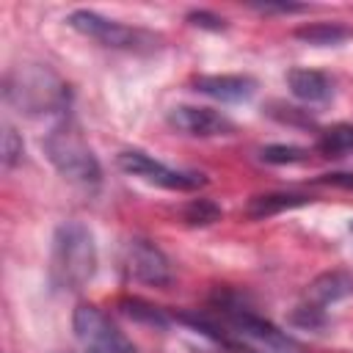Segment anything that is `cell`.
<instances>
[{
	"instance_id": "15",
	"label": "cell",
	"mask_w": 353,
	"mask_h": 353,
	"mask_svg": "<svg viewBox=\"0 0 353 353\" xmlns=\"http://www.w3.org/2000/svg\"><path fill=\"white\" fill-rule=\"evenodd\" d=\"M317 152L323 157H345L353 154V124H334L323 130L317 138Z\"/></svg>"
},
{
	"instance_id": "23",
	"label": "cell",
	"mask_w": 353,
	"mask_h": 353,
	"mask_svg": "<svg viewBox=\"0 0 353 353\" xmlns=\"http://www.w3.org/2000/svg\"><path fill=\"white\" fill-rule=\"evenodd\" d=\"M279 110H284V113H276V110H270V116H276L279 121H284V124H312V119L303 113V110H298V108H284V105H276Z\"/></svg>"
},
{
	"instance_id": "2",
	"label": "cell",
	"mask_w": 353,
	"mask_h": 353,
	"mask_svg": "<svg viewBox=\"0 0 353 353\" xmlns=\"http://www.w3.org/2000/svg\"><path fill=\"white\" fill-rule=\"evenodd\" d=\"M6 102L25 116H58L63 119L69 110V85L52 72L47 63L22 61L11 66L3 77Z\"/></svg>"
},
{
	"instance_id": "22",
	"label": "cell",
	"mask_w": 353,
	"mask_h": 353,
	"mask_svg": "<svg viewBox=\"0 0 353 353\" xmlns=\"http://www.w3.org/2000/svg\"><path fill=\"white\" fill-rule=\"evenodd\" d=\"M251 8L259 14H284V17L306 11V6H298V3H251Z\"/></svg>"
},
{
	"instance_id": "8",
	"label": "cell",
	"mask_w": 353,
	"mask_h": 353,
	"mask_svg": "<svg viewBox=\"0 0 353 353\" xmlns=\"http://www.w3.org/2000/svg\"><path fill=\"white\" fill-rule=\"evenodd\" d=\"M121 268L130 281H138L146 287H168L174 281L171 259L160 251V245H154L146 237L127 240L121 254Z\"/></svg>"
},
{
	"instance_id": "7",
	"label": "cell",
	"mask_w": 353,
	"mask_h": 353,
	"mask_svg": "<svg viewBox=\"0 0 353 353\" xmlns=\"http://www.w3.org/2000/svg\"><path fill=\"white\" fill-rule=\"evenodd\" d=\"M116 165L124 174L138 176V179H143L149 185H157V188H165V190H196V188H201L207 182L204 174L171 168V165L154 160L152 154H146L141 149H121L116 154Z\"/></svg>"
},
{
	"instance_id": "9",
	"label": "cell",
	"mask_w": 353,
	"mask_h": 353,
	"mask_svg": "<svg viewBox=\"0 0 353 353\" xmlns=\"http://www.w3.org/2000/svg\"><path fill=\"white\" fill-rule=\"evenodd\" d=\"M171 130L190 135V138H221L234 132V121L212 108H196V105H176L168 110Z\"/></svg>"
},
{
	"instance_id": "17",
	"label": "cell",
	"mask_w": 353,
	"mask_h": 353,
	"mask_svg": "<svg viewBox=\"0 0 353 353\" xmlns=\"http://www.w3.org/2000/svg\"><path fill=\"white\" fill-rule=\"evenodd\" d=\"M259 160L270 163V165H292V163L309 160V149L292 146V143H270V146L259 149Z\"/></svg>"
},
{
	"instance_id": "14",
	"label": "cell",
	"mask_w": 353,
	"mask_h": 353,
	"mask_svg": "<svg viewBox=\"0 0 353 353\" xmlns=\"http://www.w3.org/2000/svg\"><path fill=\"white\" fill-rule=\"evenodd\" d=\"M353 36V30L342 22H306L301 28H295V39L312 47H336L342 41H347Z\"/></svg>"
},
{
	"instance_id": "13",
	"label": "cell",
	"mask_w": 353,
	"mask_h": 353,
	"mask_svg": "<svg viewBox=\"0 0 353 353\" xmlns=\"http://www.w3.org/2000/svg\"><path fill=\"white\" fill-rule=\"evenodd\" d=\"M353 292V279L342 270H331V273H320L312 284H309V292H306V301L314 303V306H328V303H336L342 298H347Z\"/></svg>"
},
{
	"instance_id": "10",
	"label": "cell",
	"mask_w": 353,
	"mask_h": 353,
	"mask_svg": "<svg viewBox=\"0 0 353 353\" xmlns=\"http://www.w3.org/2000/svg\"><path fill=\"white\" fill-rule=\"evenodd\" d=\"M193 88L218 102H245L256 94V80L248 74H199Z\"/></svg>"
},
{
	"instance_id": "6",
	"label": "cell",
	"mask_w": 353,
	"mask_h": 353,
	"mask_svg": "<svg viewBox=\"0 0 353 353\" xmlns=\"http://www.w3.org/2000/svg\"><path fill=\"white\" fill-rule=\"evenodd\" d=\"M72 328L80 345L85 347V353H138V347L94 303H80L74 309Z\"/></svg>"
},
{
	"instance_id": "24",
	"label": "cell",
	"mask_w": 353,
	"mask_h": 353,
	"mask_svg": "<svg viewBox=\"0 0 353 353\" xmlns=\"http://www.w3.org/2000/svg\"><path fill=\"white\" fill-rule=\"evenodd\" d=\"M320 182L334 185V188H342V190H353V174H325Z\"/></svg>"
},
{
	"instance_id": "3",
	"label": "cell",
	"mask_w": 353,
	"mask_h": 353,
	"mask_svg": "<svg viewBox=\"0 0 353 353\" xmlns=\"http://www.w3.org/2000/svg\"><path fill=\"white\" fill-rule=\"evenodd\" d=\"M97 243L83 221H63L52 234L50 279L55 287L77 292L97 273Z\"/></svg>"
},
{
	"instance_id": "18",
	"label": "cell",
	"mask_w": 353,
	"mask_h": 353,
	"mask_svg": "<svg viewBox=\"0 0 353 353\" xmlns=\"http://www.w3.org/2000/svg\"><path fill=\"white\" fill-rule=\"evenodd\" d=\"M182 218L190 226H210V223H215L221 218V207L212 199H193V201L185 204Z\"/></svg>"
},
{
	"instance_id": "12",
	"label": "cell",
	"mask_w": 353,
	"mask_h": 353,
	"mask_svg": "<svg viewBox=\"0 0 353 353\" xmlns=\"http://www.w3.org/2000/svg\"><path fill=\"white\" fill-rule=\"evenodd\" d=\"M312 196H303V193H287V190H279V193H259V196H251L248 204H245V215L251 221H265V218H273L284 210H292V207H303L309 204Z\"/></svg>"
},
{
	"instance_id": "25",
	"label": "cell",
	"mask_w": 353,
	"mask_h": 353,
	"mask_svg": "<svg viewBox=\"0 0 353 353\" xmlns=\"http://www.w3.org/2000/svg\"><path fill=\"white\" fill-rule=\"evenodd\" d=\"M350 232H353V223H350Z\"/></svg>"
},
{
	"instance_id": "11",
	"label": "cell",
	"mask_w": 353,
	"mask_h": 353,
	"mask_svg": "<svg viewBox=\"0 0 353 353\" xmlns=\"http://www.w3.org/2000/svg\"><path fill=\"white\" fill-rule=\"evenodd\" d=\"M287 85L292 91V97H298L306 105H323L334 97V83L328 74L317 72V69H303L295 66L287 72Z\"/></svg>"
},
{
	"instance_id": "16",
	"label": "cell",
	"mask_w": 353,
	"mask_h": 353,
	"mask_svg": "<svg viewBox=\"0 0 353 353\" xmlns=\"http://www.w3.org/2000/svg\"><path fill=\"white\" fill-rule=\"evenodd\" d=\"M119 309L130 317V320H138V323H146V325H157V328H165L168 325V314L154 306V303H146L141 298H124L119 303Z\"/></svg>"
},
{
	"instance_id": "1",
	"label": "cell",
	"mask_w": 353,
	"mask_h": 353,
	"mask_svg": "<svg viewBox=\"0 0 353 353\" xmlns=\"http://www.w3.org/2000/svg\"><path fill=\"white\" fill-rule=\"evenodd\" d=\"M193 331L215 342L223 353H298L295 342L270 320L243 303L237 292L218 290L207 312L179 314Z\"/></svg>"
},
{
	"instance_id": "21",
	"label": "cell",
	"mask_w": 353,
	"mask_h": 353,
	"mask_svg": "<svg viewBox=\"0 0 353 353\" xmlns=\"http://www.w3.org/2000/svg\"><path fill=\"white\" fill-rule=\"evenodd\" d=\"M188 22L196 25V28H204V30H223L226 28V22L218 14H210V11H190Z\"/></svg>"
},
{
	"instance_id": "19",
	"label": "cell",
	"mask_w": 353,
	"mask_h": 353,
	"mask_svg": "<svg viewBox=\"0 0 353 353\" xmlns=\"http://www.w3.org/2000/svg\"><path fill=\"white\" fill-rule=\"evenodd\" d=\"M22 154H25V143H22V135L11 127V124H3V146H0V160H3V168L11 171L22 163Z\"/></svg>"
},
{
	"instance_id": "20",
	"label": "cell",
	"mask_w": 353,
	"mask_h": 353,
	"mask_svg": "<svg viewBox=\"0 0 353 353\" xmlns=\"http://www.w3.org/2000/svg\"><path fill=\"white\" fill-rule=\"evenodd\" d=\"M290 320H292L298 328L317 331V328L325 325V309H323V306H314V303H309V301H303V303H298V306L292 309Z\"/></svg>"
},
{
	"instance_id": "5",
	"label": "cell",
	"mask_w": 353,
	"mask_h": 353,
	"mask_svg": "<svg viewBox=\"0 0 353 353\" xmlns=\"http://www.w3.org/2000/svg\"><path fill=\"white\" fill-rule=\"evenodd\" d=\"M66 25L72 30L83 33L85 39H94L102 47H110V50L149 52V50L160 47V36H154L149 30H141V28H130L124 22H116V19H108V17H102L97 11H88V8L72 11L66 17Z\"/></svg>"
},
{
	"instance_id": "4",
	"label": "cell",
	"mask_w": 353,
	"mask_h": 353,
	"mask_svg": "<svg viewBox=\"0 0 353 353\" xmlns=\"http://www.w3.org/2000/svg\"><path fill=\"white\" fill-rule=\"evenodd\" d=\"M41 146H44V154L52 163V168L66 182H72L77 188H85V190L99 188V182H102V165H99L97 154L91 152V146L85 143L80 127L69 116L58 119L47 130Z\"/></svg>"
}]
</instances>
